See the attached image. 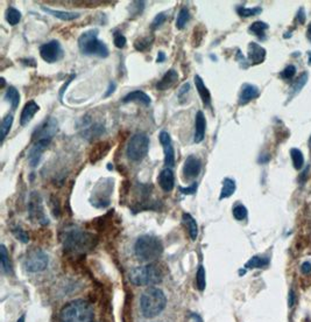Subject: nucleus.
<instances>
[{"mask_svg": "<svg viewBox=\"0 0 311 322\" xmlns=\"http://www.w3.org/2000/svg\"><path fill=\"white\" fill-rule=\"evenodd\" d=\"M269 264L268 257L264 256H254L252 257L248 262L245 264V268H263Z\"/></svg>", "mask_w": 311, "mask_h": 322, "instance_id": "29", "label": "nucleus"}, {"mask_svg": "<svg viewBox=\"0 0 311 322\" xmlns=\"http://www.w3.org/2000/svg\"><path fill=\"white\" fill-rule=\"evenodd\" d=\"M122 102H124V103H129V102H138V103L144 104L145 107H148V105H150V103H152V100H150V97L147 95L146 92L141 91V90H136V91H132V92L127 93V95L124 97Z\"/></svg>", "mask_w": 311, "mask_h": 322, "instance_id": "25", "label": "nucleus"}, {"mask_svg": "<svg viewBox=\"0 0 311 322\" xmlns=\"http://www.w3.org/2000/svg\"><path fill=\"white\" fill-rule=\"evenodd\" d=\"M61 322H92L93 308L88 301L73 300L63 307L60 314Z\"/></svg>", "mask_w": 311, "mask_h": 322, "instance_id": "3", "label": "nucleus"}, {"mask_svg": "<svg viewBox=\"0 0 311 322\" xmlns=\"http://www.w3.org/2000/svg\"><path fill=\"white\" fill-rule=\"evenodd\" d=\"M182 221L184 223V226L188 229V232H189V236L192 240H196L198 236V226L196 219L192 217L190 214H183L182 215Z\"/></svg>", "mask_w": 311, "mask_h": 322, "instance_id": "26", "label": "nucleus"}, {"mask_svg": "<svg viewBox=\"0 0 311 322\" xmlns=\"http://www.w3.org/2000/svg\"><path fill=\"white\" fill-rule=\"evenodd\" d=\"M129 280L137 286H152L161 283L162 272L157 265H145L133 268L129 272Z\"/></svg>", "mask_w": 311, "mask_h": 322, "instance_id": "6", "label": "nucleus"}, {"mask_svg": "<svg viewBox=\"0 0 311 322\" xmlns=\"http://www.w3.org/2000/svg\"><path fill=\"white\" fill-rule=\"evenodd\" d=\"M290 157H292L294 168L297 169V170H300V169L303 168V166H304V157H303V153H302L300 150H297V148H292V150H290Z\"/></svg>", "mask_w": 311, "mask_h": 322, "instance_id": "34", "label": "nucleus"}, {"mask_svg": "<svg viewBox=\"0 0 311 322\" xmlns=\"http://www.w3.org/2000/svg\"><path fill=\"white\" fill-rule=\"evenodd\" d=\"M0 262H2V268L5 273H10L12 271L10 258H8V254L5 245L0 246Z\"/></svg>", "mask_w": 311, "mask_h": 322, "instance_id": "36", "label": "nucleus"}, {"mask_svg": "<svg viewBox=\"0 0 311 322\" xmlns=\"http://www.w3.org/2000/svg\"><path fill=\"white\" fill-rule=\"evenodd\" d=\"M75 77H76V75H71L70 79H69V80L67 81V83H65V84L63 85V87L61 88V91H60V101H62V98H63V93H64V91H65V89H67L68 85L71 83V81H72L73 79H75Z\"/></svg>", "mask_w": 311, "mask_h": 322, "instance_id": "49", "label": "nucleus"}, {"mask_svg": "<svg viewBox=\"0 0 311 322\" xmlns=\"http://www.w3.org/2000/svg\"><path fill=\"white\" fill-rule=\"evenodd\" d=\"M178 81V72L175 69H169L165 75L162 76V79L159 81L157 84V89L159 91H166L168 89H170L174 84L177 83Z\"/></svg>", "mask_w": 311, "mask_h": 322, "instance_id": "19", "label": "nucleus"}, {"mask_svg": "<svg viewBox=\"0 0 311 322\" xmlns=\"http://www.w3.org/2000/svg\"><path fill=\"white\" fill-rule=\"evenodd\" d=\"M28 215L33 222L39 223L41 226L48 224V218L44 214L43 203L41 195L38 191H33L30 196V202H28Z\"/></svg>", "mask_w": 311, "mask_h": 322, "instance_id": "9", "label": "nucleus"}, {"mask_svg": "<svg viewBox=\"0 0 311 322\" xmlns=\"http://www.w3.org/2000/svg\"><path fill=\"white\" fill-rule=\"evenodd\" d=\"M159 139L163 146V152H165V165L167 166V168H173L175 166V150L170 134L166 131H162L159 134Z\"/></svg>", "mask_w": 311, "mask_h": 322, "instance_id": "13", "label": "nucleus"}, {"mask_svg": "<svg viewBox=\"0 0 311 322\" xmlns=\"http://www.w3.org/2000/svg\"><path fill=\"white\" fill-rule=\"evenodd\" d=\"M167 298L162 289L152 287L142 294L140 299L141 313L145 317H155L166 307Z\"/></svg>", "mask_w": 311, "mask_h": 322, "instance_id": "4", "label": "nucleus"}, {"mask_svg": "<svg viewBox=\"0 0 311 322\" xmlns=\"http://www.w3.org/2000/svg\"><path fill=\"white\" fill-rule=\"evenodd\" d=\"M13 234H14L15 237L20 240V242H22V243L30 242V237H28V235L23 230L15 229V230H13Z\"/></svg>", "mask_w": 311, "mask_h": 322, "instance_id": "45", "label": "nucleus"}, {"mask_svg": "<svg viewBox=\"0 0 311 322\" xmlns=\"http://www.w3.org/2000/svg\"><path fill=\"white\" fill-rule=\"evenodd\" d=\"M50 139H39L34 142V145L32 146L30 152H28V162L32 167H36L40 164L41 157L44 151L48 148V146L50 145Z\"/></svg>", "mask_w": 311, "mask_h": 322, "instance_id": "14", "label": "nucleus"}, {"mask_svg": "<svg viewBox=\"0 0 311 322\" xmlns=\"http://www.w3.org/2000/svg\"><path fill=\"white\" fill-rule=\"evenodd\" d=\"M97 190H99L100 194L93 193L92 195L95 196L93 199L92 205L98 208H104L110 205V194L113 189V181L111 179H104L99 185L96 187Z\"/></svg>", "mask_w": 311, "mask_h": 322, "instance_id": "11", "label": "nucleus"}, {"mask_svg": "<svg viewBox=\"0 0 311 322\" xmlns=\"http://www.w3.org/2000/svg\"><path fill=\"white\" fill-rule=\"evenodd\" d=\"M306 38H308V40L311 42V23L308 27V31H306Z\"/></svg>", "mask_w": 311, "mask_h": 322, "instance_id": "53", "label": "nucleus"}, {"mask_svg": "<svg viewBox=\"0 0 311 322\" xmlns=\"http://www.w3.org/2000/svg\"><path fill=\"white\" fill-rule=\"evenodd\" d=\"M194 80H195L196 89H197V91L199 93L200 100H202L203 104L205 105V107H210L211 105V93H210V91H209V89L205 87V84H204V81L202 80V77L196 75L194 77Z\"/></svg>", "mask_w": 311, "mask_h": 322, "instance_id": "24", "label": "nucleus"}, {"mask_svg": "<svg viewBox=\"0 0 311 322\" xmlns=\"http://www.w3.org/2000/svg\"><path fill=\"white\" fill-rule=\"evenodd\" d=\"M247 53H248L247 54L248 61L252 64L263 63L266 59V49L256 42H249Z\"/></svg>", "mask_w": 311, "mask_h": 322, "instance_id": "16", "label": "nucleus"}, {"mask_svg": "<svg viewBox=\"0 0 311 322\" xmlns=\"http://www.w3.org/2000/svg\"><path fill=\"white\" fill-rule=\"evenodd\" d=\"M110 148H111V144L109 141L98 142V144L93 146L91 152H90V162L96 164L109 153Z\"/></svg>", "mask_w": 311, "mask_h": 322, "instance_id": "21", "label": "nucleus"}, {"mask_svg": "<svg viewBox=\"0 0 311 322\" xmlns=\"http://www.w3.org/2000/svg\"><path fill=\"white\" fill-rule=\"evenodd\" d=\"M5 18H6V21L10 23L11 26H15V25H18V23L20 22V20H21V12L14 9V7H8V9L6 10Z\"/></svg>", "mask_w": 311, "mask_h": 322, "instance_id": "33", "label": "nucleus"}, {"mask_svg": "<svg viewBox=\"0 0 311 322\" xmlns=\"http://www.w3.org/2000/svg\"><path fill=\"white\" fill-rule=\"evenodd\" d=\"M308 82V74L303 72L298 79L293 83L292 87H290V92H289V101H292L294 97H295L298 92H300L302 89L304 88V85Z\"/></svg>", "mask_w": 311, "mask_h": 322, "instance_id": "28", "label": "nucleus"}, {"mask_svg": "<svg viewBox=\"0 0 311 322\" xmlns=\"http://www.w3.org/2000/svg\"><path fill=\"white\" fill-rule=\"evenodd\" d=\"M80 51L85 55L98 56L105 59L109 56V48L98 39V30H90L84 32L79 38Z\"/></svg>", "mask_w": 311, "mask_h": 322, "instance_id": "5", "label": "nucleus"}, {"mask_svg": "<svg viewBox=\"0 0 311 322\" xmlns=\"http://www.w3.org/2000/svg\"><path fill=\"white\" fill-rule=\"evenodd\" d=\"M114 39H113V42H114V46H116L117 48H119V49H122L126 46V43H127V40H126L125 35L121 34L120 32H116V33L113 34Z\"/></svg>", "mask_w": 311, "mask_h": 322, "instance_id": "43", "label": "nucleus"}, {"mask_svg": "<svg viewBox=\"0 0 311 322\" xmlns=\"http://www.w3.org/2000/svg\"><path fill=\"white\" fill-rule=\"evenodd\" d=\"M197 187H198V183L194 182L190 187H186V188H183V187H179V191H181V193L184 195H192V194L196 193V190H197Z\"/></svg>", "mask_w": 311, "mask_h": 322, "instance_id": "46", "label": "nucleus"}, {"mask_svg": "<svg viewBox=\"0 0 311 322\" xmlns=\"http://www.w3.org/2000/svg\"><path fill=\"white\" fill-rule=\"evenodd\" d=\"M149 137L144 132H138L129 138L126 156L131 161L140 162L147 157L149 151Z\"/></svg>", "mask_w": 311, "mask_h": 322, "instance_id": "7", "label": "nucleus"}, {"mask_svg": "<svg viewBox=\"0 0 311 322\" xmlns=\"http://www.w3.org/2000/svg\"><path fill=\"white\" fill-rule=\"evenodd\" d=\"M97 239L92 234L79 228H70L64 230L63 245L64 249L71 254L83 255L95 247Z\"/></svg>", "mask_w": 311, "mask_h": 322, "instance_id": "1", "label": "nucleus"}, {"mask_svg": "<svg viewBox=\"0 0 311 322\" xmlns=\"http://www.w3.org/2000/svg\"><path fill=\"white\" fill-rule=\"evenodd\" d=\"M163 244L158 237L152 235H144L137 239L134 244V254L141 262L150 263L161 257Z\"/></svg>", "mask_w": 311, "mask_h": 322, "instance_id": "2", "label": "nucleus"}, {"mask_svg": "<svg viewBox=\"0 0 311 322\" xmlns=\"http://www.w3.org/2000/svg\"><path fill=\"white\" fill-rule=\"evenodd\" d=\"M268 27L269 26L267 25V23L264 21H255L249 26V32H251L252 34H254L255 36H257V38L264 39L265 33H266V31L268 30Z\"/></svg>", "mask_w": 311, "mask_h": 322, "instance_id": "35", "label": "nucleus"}, {"mask_svg": "<svg viewBox=\"0 0 311 322\" xmlns=\"http://www.w3.org/2000/svg\"><path fill=\"white\" fill-rule=\"evenodd\" d=\"M308 55H309V60H308V64H309V66H311V51L309 52V54H308Z\"/></svg>", "mask_w": 311, "mask_h": 322, "instance_id": "54", "label": "nucleus"}, {"mask_svg": "<svg viewBox=\"0 0 311 322\" xmlns=\"http://www.w3.org/2000/svg\"><path fill=\"white\" fill-rule=\"evenodd\" d=\"M39 110H40V107L35 103L34 101L27 102L22 109L21 116H20V125L26 126L33 119V117L35 116V113L38 112Z\"/></svg>", "mask_w": 311, "mask_h": 322, "instance_id": "22", "label": "nucleus"}, {"mask_svg": "<svg viewBox=\"0 0 311 322\" xmlns=\"http://www.w3.org/2000/svg\"><path fill=\"white\" fill-rule=\"evenodd\" d=\"M0 81H2V87H4V85H5V80L2 79Z\"/></svg>", "mask_w": 311, "mask_h": 322, "instance_id": "56", "label": "nucleus"}, {"mask_svg": "<svg viewBox=\"0 0 311 322\" xmlns=\"http://www.w3.org/2000/svg\"><path fill=\"white\" fill-rule=\"evenodd\" d=\"M309 147L311 150V136H310V139H309Z\"/></svg>", "mask_w": 311, "mask_h": 322, "instance_id": "57", "label": "nucleus"}, {"mask_svg": "<svg viewBox=\"0 0 311 322\" xmlns=\"http://www.w3.org/2000/svg\"><path fill=\"white\" fill-rule=\"evenodd\" d=\"M294 304H295V294H294V291H290V296H289V306L293 307Z\"/></svg>", "mask_w": 311, "mask_h": 322, "instance_id": "52", "label": "nucleus"}, {"mask_svg": "<svg viewBox=\"0 0 311 322\" xmlns=\"http://www.w3.org/2000/svg\"><path fill=\"white\" fill-rule=\"evenodd\" d=\"M206 129V120L205 116L202 111H198L195 118V133H194V141L196 144H199L204 139Z\"/></svg>", "mask_w": 311, "mask_h": 322, "instance_id": "20", "label": "nucleus"}, {"mask_svg": "<svg viewBox=\"0 0 311 322\" xmlns=\"http://www.w3.org/2000/svg\"><path fill=\"white\" fill-rule=\"evenodd\" d=\"M196 285H197V288L199 291H203V289L205 288V268L203 266H199L197 273H196Z\"/></svg>", "mask_w": 311, "mask_h": 322, "instance_id": "39", "label": "nucleus"}, {"mask_svg": "<svg viewBox=\"0 0 311 322\" xmlns=\"http://www.w3.org/2000/svg\"><path fill=\"white\" fill-rule=\"evenodd\" d=\"M190 18L191 17L189 10H188L187 7H182L177 14V19H176V28H177V30H183V28L187 26V23L189 22Z\"/></svg>", "mask_w": 311, "mask_h": 322, "instance_id": "32", "label": "nucleus"}, {"mask_svg": "<svg viewBox=\"0 0 311 322\" xmlns=\"http://www.w3.org/2000/svg\"><path fill=\"white\" fill-rule=\"evenodd\" d=\"M5 100L11 104V107L13 110L19 107L20 103V93L16 90V88L14 87H8L7 90L5 92Z\"/></svg>", "mask_w": 311, "mask_h": 322, "instance_id": "30", "label": "nucleus"}, {"mask_svg": "<svg viewBox=\"0 0 311 322\" xmlns=\"http://www.w3.org/2000/svg\"><path fill=\"white\" fill-rule=\"evenodd\" d=\"M41 10L46 13L50 14L51 17H55L60 20H63V21H71V20L79 19L81 17L80 13L77 12H68V11H59V10H51L49 7L41 6Z\"/></svg>", "mask_w": 311, "mask_h": 322, "instance_id": "23", "label": "nucleus"}, {"mask_svg": "<svg viewBox=\"0 0 311 322\" xmlns=\"http://www.w3.org/2000/svg\"><path fill=\"white\" fill-rule=\"evenodd\" d=\"M167 20V15L165 13H159L157 17L154 18V20L152 21V25H150V28H152L153 31L158 30V28L161 27L163 23L166 22Z\"/></svg>", "mask_w": 311, "mask_h": 322, "instance_id": "44", "label": "nucleus"}, {"mask_svg": "<svg viewBox=\"0 0 311 322\" xmlns=\"http://www.w3.org/2000/svg\"><path fill=\"white\" fill-rule=\"evenodd\" d=\"M200 170H202V161L199 160V158L189 156L186 159L183 165V175L187 180H192V179L197 178Z\"/></svg>", "mask_w": 311, "mask_h": 322, "instance_id": "15", "label": "nucleus"}, {"mask_svg": "<svg viewBox=\"0 0 311 322\" xmlns=\"http://www.w3.org/2000/svg\"><path fill=\"white\" fill-rule=\"evenodd\" d=\"M190 90V84L189 83H184L181 88H179V90L177 91V97L178 98H182V97L186 95V93L189 92Z\"/></svg>", "mask_w": 311, "mask_h": 322, "instance_id": "47", "label": "nucleus"}, {"mask_svg": "<svg viewBox=\"0 0 311 322\" xmlns=\"http://www.w3.org/2000/svg\"><path fill=\"white\" fill-rule=\"evenodd\" d=\"M233 217L237 221H243V219L247 217V208L244 205H237L233 208Z\"/></svg>", "mask_w": 311, "mask_h": 322, "instance_id": "40", "label": "nucleus"}, {"mask_svg": "<svg viewBox=\"0 0 311 322\" xmlns=\"http://www.w3.org/2000/svg\"><path fill=\"white\" fill-rule=\"evenodd\" d=\"M59 131V124L57 120L54 118H49L48 120L44 121L43 124H41L38 129L35 130L34 134H33V140H39V139H53V137Z\"/></svg>", "mask_w": 311, "mask_h": 322, "instance_id": "12", "label": "nucleus"}, {"mask_svg": "<svg viewBox=\"0 0 311 322\" xmlns=\"http://www.w3.org/2000/svg\"><path fill=\"white\" fill-rule=\"evenodd\" d=\"M237 12L240 17L243 18H249V17H254V15L260 14L263 12V9L261 7H253V9H247V7L244 6H239L237 7Z\"/></svg>", "mask_w": 311, "mask_h": 322, "instance_id": "37", "label": "nucleus"}, {"mask_svg": "<svg viewBox=\"0 0 311 322\" xmlns=\"http://www.w3.org/2000/svg\"><path fill=\"white\" fill-rule=\"evenodd\" d=\"M301 272L303 275H310L311 273V263L310 262H304L301 265Z\"/></svg>", "mask_w": 311, "mask_h": 322, "instance_id": "48", "label": "nucleus"}, {"mask_svg": "<svg viewBox=\"0 0 311 322\" xmlns=\"http://www.w3.org/2000/svg\"><path fill=\"white\" fill-rule=\"evenodd\" d=\"M114 90H116V83H114V82H110V84H109V88H108V91L105 92L104 97H109V96H111L112 93L114 92Z\"/></svg>", "mask_w": 311, "mask_h": 322, "instance_id": "50", "label": "nucleus"}, {"mask_svg": "<svg viewBox=\"0 0 311 322\" xmlns=\"http://www.w3.org/2000/svg\"><path fill=\"white\" fill-rule=\"evenodd\" d=\"M236 189H237V185H236V181L233 180V179H230V178L224 179L219 200H224V199H227V197L232 196V195L235 194Z\"/></svg>", "mask_w": 311, "mask_h": 322, "instance_id": "27", "label": "nucleus"}, {"mask_svg": "<svg viewBox=\"0 0 311 322\" xmlns=\"http://www.w3.org/2000/svg\"><path fill=\"white\" fill-rule=\"evenodd\" d=\"M16 322H24V315H22L21 317H20V319L16 321Z\"/></svg>", "mask_w": 311, "mask_h": 322, "instance_id": "55", "label": "nucleus"}, {"mask_svg": "<svg viewBox=\"0 0 311 322\" xmlns=\"http://www.w3.org/2000/svg\"><path fill=\"white\" fill-rule=\"evenodd\" d=\"M165 60H166V54L163 52H159V54H158V59H157V61L159 63H162V62H165Z\"/></svg>", "mask_w": 311, "mask_h": 322, "instance_id": "51", "label": "nucleus"}, {"mask_svg": "<svg viewBox=\"0 0 311 322\" xmlns=\"http://www.w3.org/2000/svg\"><path fill=\"white\" fill-rule=\"evenodd\" d=\"M104 132H105L104 125L95 124V125L90 126V128L85 130L83 136H84L85 139L92 140V139H95V138H98L99 136H101V134H103Z\"/></svg>", "mask_w": 311, "mask_h": 322, "instance_id": "31", "label": "nucleus"}, {"mask_svg": "<svg viewBox=\"0 0 311 322\" xmlns=\"http://www.w3.org/2000/svg\"><path fill=\"white\" fill-rule=\"evenodd\" d=\"M259 88L255 87L253 84L245 83L243 87H241V91L239 95V104L240 105H246L249 102L256 98L259 96Z\"/></svg>", "mask_w": 311, "mask_h": 322, "instance_id": "18", "label": "nucleus"}, {"mask_svg": "<svg viewBox=\"0 0 311 322\" xmlns=\"http://www.w3.org/2000/svg\"><path fill=\"white\" fill-rule=\"evenodd\" d=\"M40 56L47 63H55L63 59L64 52L61 43L57 40H51V41L43 43L40 47Z\"/></svg>", "mask_w": 311, "mask_h": 322, "instance_id": "10", "label": "nucleus"}, {"mask_svg": "<svg viewBox=\"0 0 311 322\" xmlns=\"http://www.w3.org/2000/svg\"><path fill=\"white\" fill-rule=\"evenodd\" d=\"M152 42H153V39H149V38L139 39V40H137L136 42H134V48H136L138 52H144L147 49V48L150 47Z\"/></svg>", "mask_w": 311, "mask_h": 322, "instance_id": "41", "label": "nucleus"}, {"mask_svg": "<svg viewBox=\"0 0 311 322\" xmlns=\"http://www.w3.org/2000/svg\"><path fill=\"white\" fill-rule=\"evenodd\" d=\"M49 264V258L47 254L40 249H34L28 252L23 262V266L28 272H42L47 268Z\"/></svg>", "mask_w": 311, "mask_h": 322, "instance_id": "8", "label": "nucleus"}, {"mask_svg": "<svg viewBox=\"0 0 311 322\" xmlns=\"http://www.w3.org/2000/svg\"><path fill=\"white\" fill-rule=\"evenodd\" d=\"M296 74V67L294 66V64H289V66L286 67L283 70L281 71L280 76L282 77V79L286 80V81H289V80H293L294 76H295Z\"/></svg>", "mask_w": 311, "mask_h": 322, "instance_id": "42", "label": "nucleus"}, {"mask_svg": "<svg viewBox=\"0 0 311 322\" xmlns=\"http://www.w3.org/2000/svg\"><path fill=\"white\" fill-rule=\"evenodd\" d=\"M12 125H13V116L7 115L3 119L2 128H0V129H2V142H4V140H5V138L8 134V132H10Z\"/></svg>", "mask_w": 311, "mask_h": 322, "instance_id": "38", "label": "nucleus"}, {"mask_svg": "<svg viewBox=\"0 0 311 322\" xmlns=\"http://www.w3.org/2000/svg\"><path fill=\"white\" fill-rule=\"evenodd\" d=\"M159 185L161 187V189L166 193H169L174 189L175 187V177L174 172L171 168H165L161 170V173L159 174Z\"/></svg>", "mask_w": 311, "mask_h": 322, "instance_id": "17", "label": "nucleus"}]
</instances>
